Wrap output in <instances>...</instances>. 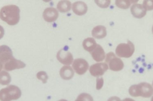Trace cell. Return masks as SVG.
Returning a JSON list of instances; mask_svg holds the SVG:
<instances>
[{
    "label": "cell",
    "mask_w": 153,
    "mask_h": 101,
    "mask_svg": "<svg viewBox=\"0 0 153 101\" xmlns=\"http://www.w3.org/2000/svg\"><path fill=\"white\" fill-rule=\"evenodd\" d=\"M20 8L16 5H5L0 10V18L10 26H14L20 20Z\"/></svg>",
    "instance_id": "1"
},
{
    "label": "cell",
    "mask_w": 153,
    "mask_h": 101,
    "mask_svg": "<svg viewBox=\"0 0 153 101\" xmlns=\"http://www.w3.org/2000/svg\"><path fill=\"white\" fill-rule=\"evenodd\" d=\"M130 95L133 97H150L153 95V87L146 82H142L137 84L131 85L128 89Z\"/></svg>",
    "instance_id": "2"
},
{
    "label": "cell",
    "mask_w": 153,
    "mask_h": 101,
    "mask_svg": "<svg viewBox=\"0 0 153 101\" xmlns=\"http://www.w3.org/2000/svg\"><path fill=\"white\" fill-rule=\"evenodd\" d=\"M22 96L20 89L15 85H9L0 90L1 101H11L19 99Z\"/></svg>",
    "instance_id": "3"
},
{
    "label": "cell",
    "mask_w": 153,
    "mask_h": 101,
    "mask_svg": "<svg viewBox=\"0 0 153 101\" xmlns=\"http://www.w3.org/2000/svg\"><path fill=\"white\" fill-rule=\"evenodd\" d=\"M105 63L108 65V68L114 71H119L124 68L123 61L112 52H109L106 55Z\"/></svg>",
    "instance_id": "4"
},
{
    "label": "cell",
    "mask_w": 153,
    "mask_h": 101,
    "mask_svg": "<svg viewBox=\"0 0 153 101\" xmlns=\"http://www.w3.org/2000/svg\"><path fill=\"white\" fill-rule=\"evenodd\" d=\"M134 52V46L133 43L127 40V43H121L118 45L115 49L116 55L121 58H128L132 56Z\"/></svg>",
    "instance_id": "5"
},
{
    "label": "cell",
    "mask_w": 153,
    "mask_h": 101,
    "mask_svg": "<svg viewBox=\"0 0 153 101\" xmlns=\"http://www.w3.org/2000/svg\"><path fill=\"white\" fill-rule=\"evenodd\" d=\"M72 67L76 74L82 75L88 70L89 65L85 59L83 58H76L72 64Z\"/></svg>",
    "instance_id": "6"
},
{
    "label": "cell",
    "mask_w": 153,
    "mask_h": 101,
    "mask_svg": "<svg viewBox=\"0 0 153 101\" xmlns=\"http://www.w3.org/2000/svg\"><path fill=\"white\" fill-rule=\"evenodd\" d=\"M56 58L57 60L64 65H70L74 60L72 54L65 48H62L57 52Z\"/></svg>",
    "instance_id": "7"
},
{
    "label": "cell",
    "mask_w": 153,
    "mask_h": 101,
    "mask_svg": "<svg viewBox=\"0 0 153 101\" xmlns=\"http://www.w3.org/2000/svg\"><path fill=\"white\" fill-rule=\"evenodd\" d=\"M108 68V66L105 62H100L91 65L89 67V72L92 76L99 77L103 75Z\"/></svg>",
    "instance_id": "8"
},
{
    "label": "cell",
    "mask_w": 153,
    "mask_h": 101,
    "mask_svg": "<svg viewBox=\"0 0 153 101\" xmlns=\"http://www.w3.org/2000/svg\"><path fill=\"white\" fill-rule=\"evenodd\" d=\"M25 66L26 64L24 62L14 57L3 64V68L7 71H10L16 69L23 68Z\"/></svg>",
    "instance_id": "9"
},
{
    "label": "cell",
    "mask_w": 153,
    "mask_h": 101,
    "mask_svg": "<svg viewBox=\"0 0 153 101\" xmlns=\"http://www.w3.org/2000/svg\"><path fill=\"white\" fill-rule=\"evenodd\" d=\"M42 17L44 20L47 22H54L59 17V11L54 7H48L44 10Z\"/></svg>",
    "instance_id": "10"
},
{
    "label": "cell",
    "mask_w": 153,
    "mask_h": 101,
    "mask_svg": "<svg viewBox=\"0 0 153 101\" xmlns=\"http://www.w3.org/2000/svg\"><path fill=\"white\" fill-rule=\"evenodd\" d=\"M14 58L11 48L7 45L0 46V62L3 65L8 61Z\"/></svg>",
    "instance_id": "11"
},
{
    "label": "cell",
    "mask_w": 153,
    "mask_h": 101,
    "mask_svg": "<svg viewBox=\"0 0 153 101\" xmlns=\"http://www.w3.org/2000/svg\"><path fill=\"white\" fill-rule=\"evenodd\" d=\"M72 11L77 15H84L88 10L87 4L82 1H76L72 4Z\"/></svg>",
    "instance_id": "12"
},
{
    "label": "cell",
    "mask_w": 153,
    "mask_h": 101,
    "mask_svg": "<svg viewBox=\"0 0 153 101\" xmlns=\"http://www.w3.org/2000/svg\"><path fill=\"white\" fill-rule=\"evenodd\" d=\"M130 11L133 16L137 18H141L143 17L146 13V10L143 5L137 3L131 5Z\"/></svg>",
    "instance_id": "13"
},
{
    "label": "cell",
    "mask_w": 153,
    "mask_h": 101,
    "mask_svg": "<svg viewBox=\"0 0 153 101\" xmlns=\"http://www.w3.org/2000/svg\"><path fill=\"white\" fill-rule=\"evenodd\" d=\"M93 59L97 62H100L105 59L106 55L103 48L99 44L97 45L96 48L90 52Z\"/></svg>",
    "instance_id": "14"
},
{
    "label": "cell",
    "mask_w": 153,
    "mask_h": 101,
    "mask_svg": "<svg viewBox=\"0 0 153 101\" xmlns=\"http://www.w3.org/2000/svg\"><path fill=\"white\" fill-rule=\"evenodd\" d=\"M60 76L65 80H69L73 78L74 75V70L70 65L63 66L59 71Z\"/></svg>",
    "instance_id": "15"
},
{
    "label": "cell",
    "mask_w": 153,
    "mask_h": 101,
    "mask_svg": "<svg viewBox=\"0 0 153 101\" xmlns=\"http://www.w3.org/2000/svg\"><path fill=\"white\" fill-rule=\"evenodd\" d=\"M107 34L106 29L102 25H98L95 26L91 31V35L93 37L98 39L104 38Z\"/></svg>",
    "instance_id": "16"
},
{
    "label": "cell",
    "mask_w": 153,
    "mask_h": 101,
    "mask_svg": "<svg viewBox=\"0 0 153 101\" xmlns=\"http://www.w3.org/2000/svg\"><path fill=\"white\" fill-rule=\"evenodd\" d=\"M97 45L95 39L93 37L85 38L82 42L83 48L90 53L96 48Z\"/></svg>",
    "instance_id": "17"
},
{
    "label": "cell",
    "mask_w": 153,
    "mask_h": 101,
    "mask_svg": "<svg viewBox=\"0 0 153 101\" xmlns=\"http://www.w3.org/2000/svg\"><path fill=\"white\" fill-rule=\"evenodd\" d=\"M72 9V4L69 1H60L57 4V10L60 12H67Z\"/></svg>",
    "instance_id": "18"
},
{
    "label": "cell",
    "mask_w": 153,
    "mask_h": 101,
    "mask_svg": "<svg viewBox=\"0 0 153 101\" xmlns=\"http://www.w3.org/2000/svg\"><path fill=\"white\" fill-rule=\"evenodd\" d=\"M11 81V77L10 74L5 70L0 71V84L2 85H8Z\"/></svg>",
    "instance_id": "19"
},
{
    "label": "cell",
    "mask_w": 153,
    "mask_h": 101,
    "mask_svg": "<svg viewBox=\"0 0 153 101\" xmlns=\"http://www.w3.org/2000/svg\"><path fill=\"white\" fill-rule=\"evenodd\" d=\"M137 1H122V0H118L115 1V5L117 7L122 9H127L130 7L131 4H136Z\"/></svg>",
    "instance_id": "20"
},
{
    "label": "cell",
    "mask_w": 153,
    "mask_h": 101,
    "mask_svg": "<svg viewBox=\"0 0 153 101\" xmlns=\"http://www.w3.org/2000/svg\"><path fill=\"white\" fill-rule=\"evenodd\" d=\"M75 101H94L92 96L87 93H82L79 94Z\"/></svg>",
    "instance_id": "21"
},
{
    "label": "cell",
    "mask_w": 153,
    "mask_h": 101,
    "mask_svg": "<svg viewBox=\"0 0 153 101\" xmlns=\"http://www.w3.org/2000/svg\"><path fill=\"white\" fill-rule=\"evenodd\" d=\"M36 77L38 80L42 81L43 83H46L48 78V76L47 74L46 73V72L44 71H41L38 72L36 74Z\"/></svg>",
    "instance_id": "22"
},
{
    "label": "cell",
    "mask_w": 153,
    "mask_h": 101,
    "mask_svg": "<svg viewBox=\"0 0 153 101\" xmlns=\"http://www.w3.org/2000/svg\"><path fill=\"white\" fill-rule=\"evenodd\" d=\"M142 5L146 11L153 10V1H143Z\"/></svg>",
    "instance_id": "23"
},
{
    "label": "cell",
    "mask_w": 153,
    "mask_h": 101,
    "mask_svg": "<svg viewBox=\"0 0 153 101\" xmlns=\"http://www.w3.org/2000/svg\"><path fill=\"white\" fill-rule=\"evenodd\" d=\"M95 3L101 8H107L111 4V1H95Z\"/></svg>",
    "instance_id": "24"
},
{
    "label": "cell",
    "mask_w": 153,
    "mask_h": 101,
    "mask_svg": "<svg viewBox=\"0 0 153 101\" xmlns=\"http://www.w3.org/2000/svg\"><path fill=\"white\" fill-rule=\"evenodd\" d=\"M103 78L102 77H99L96 78V89L100 90L102 89L103 85Z\"/></svg>",
    "instance_id": "25"
},
{
    "label": "cell",
    "mask_w": 153,
    "mask_h": 101,
    "mask_svg": "<svg viewBox=\"0 0 153 101\" xmlns=\"http://www.w3.org/2000/svg\"><path fill=\"white\" fill-rule=\"evenodd\" d=\"M107 101H121V100L117 96H112L109 97Z\"/></svg>",
    "instance_id": "26"
},
{
    "label": "cell",
    "mask_w": 153,
    "mask_h": 101,
    "mask_svg": "<svg viewBox=\"0 0 153 101\" xmlns=\"http://www.w3.org/2000/svg\"><path fill=\"white\" fill-rule=\"evenodd\" d=\"M4 33H5V31H4V27L0 25V39H1L3 37L4 35Z\"/></svg>",
    "instance_id": "27"
},
{
    "label": "cell",
    "mask_w": 153,
    "mask_h": 101,
    "mask_svg": "<svg viewBox=\"0 0 153 101\" xmlns=\"http://www.w3.org/2000/svg\"><path fill=\"white\" fill-rule=\"evenodd\" d=\"M121 101H135V100H134L133 99H132L131 98H125L123 100H122Z\"/></svg>",
    "instance_id": "28"
},
{
    "label": "cell",
    "mask_w": 153,
    "mask_h": 101,
    "mask_svg": "<svg viewBox=\"0 0 153 101\" xmlns=\"http://www.w3.org/2000/svg\"><path fill=\"white\" fill-rule=\"evenodd\" d=\"M3 68V65L2 64V63L0 62V71H2V69Z\"/></svg>",
    "instance_id": "29"
},
{
    "label": "cell",
    "mask_w": 153,
    "mask_h": 101,
    "mask_svg": "<svg viewBox=\"0 0 153 101\" xmlns=\"http://www.w3.org/2000/svg\"><path fill=\"white\" fill-rule=\"evenodd\" d=\"M58 101H68V100L66 99H60V100H59Z\"/></svg>",
    "instance_id": "30"
},
{
    "label": "cell",
    "mask_w": 153,
    "mask_h": 101,
    "mask_svg": "<svg viewBox=\"0 0 153 101\" xmlns=\"http://www.w3.org/2000/svg\"><path fill=\"white\" fill-rule=\"evenodd\" d=\"M151 101H153V95L151 97Z\"/></svg>",
    "instance_id": "31"
},
{
    "label": "cell",
    "mask_w": 153,
    "mask_h": 101,
    "mask_svg": "<svg viewBox=\"0 0 153 101\" xmlns=\"http://www.w3.org/2000/svg\"><path fill=\"white\" fill-rule=\"evenodd\" d=\"M152 34H153V26H152Z\"/></svg>",
    "instance_id": "32"
},
{
    "label": "cell",
    "mask_w": 153,
    "mask_h": 101,
    "mask_svg": "<svg viewBox=\"0 0 153 101\" xmlns=\"http://www.w3.org/2000/svg\"><path fill=\"white\" fill-rule=\"evenodd\" d=\"M152 87H153V81H152Z\"/></svg>",
    "instance_id": "33"
}]
</instances>
